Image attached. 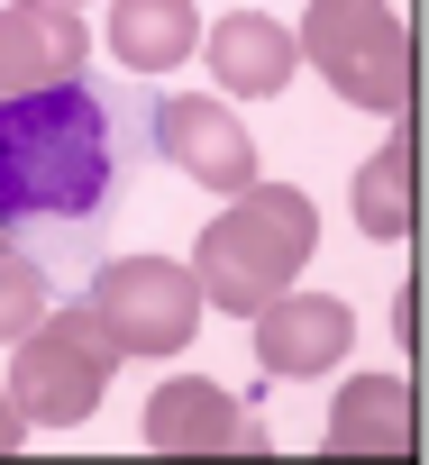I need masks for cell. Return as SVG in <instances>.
Returning <instances> with one entry per match:
<instances>
[{
    "instance_id": "1",
    "label": "cell",
    "mask_w": 429,
    "mask_h": 465,
    "mask_svg": "<svg viewBox=\"0 0 429 465\" xmlns=\"http://www.w3.org/2000/svg\"><path fill=\"white\" fill-rule=\"evenodd\" d=\"M137 110L92 74L0 101V219H92L128 164Z\"/></svg>"
},
{
    "instance_id": "15",
    "label": "cell",
    "mask_w": 429,
    "mask_h": 465,
    "mask_svg": "<svg viewBox=\"0 0 429 465\" xmlns=\"http://www.w3.org/2000/svg\"><path fill=\"white\" fill-rule=\"evenodd\" d=\"M19 438H28V420H19V401H10V383H0V456H10Z\"/></svg>"
},
{
    "instance_id": "16",
    "label": "cell",
    "mask_w": 429,
    "mask_h": 465,
    "mask_svg": "<svg viewBox=\"0 0 429 465\" xmlns=\"http://www.w3.org/2000/svg\"><path fill=\"white\" fill-rule=\"evenodd\" d=\"M0 238H10V219H0Z\"/></svg>"
},
{
    "instance_id": "3",
    "label": "cell",
    "mask_w": 429,
    "mask_h": 465,
    "mask_svg": "<svg viewBox=\"0 0 429 465\" xmlns=\"http://www.w3.org/2000/svg\"><path fill=\"white\" fill-rule=\"evenodd\" d=\"M110 374H119V347L92 320V302H55L28 338H10V401L28 429H83Z\"/></svg>"
},
{
    "instance_id": "12",
    "label": "cell",
    "mask_w": 429,
    "mask_h": 465,
    "mask_svg": "<svg viewBox=\"0 0 429 465\" xmlns=\"http://www.w3.org/2000/svg\"><path fill=\"white\" fill-rule=\"evenodd\" d=\"M110 46L128 74H174L183 55H201V19H192V0H119Z\"/></svg>"
},
{
    "instance_id": "5",
    "label": "cell",
    "mask_w": 429,
    "mask_h": 465,
    "mask_svg": "<svg viewBox=\"0 0 429 465\" xmlns=\"http://www.w3.org/2000/svg\"><path fill=\"white\" fill-rule=\"evenodd\" d=\"M201 311L210 302H201L192 265H174V256H119L92 274V320L110 329L119 356H183Z\"/></svg>"
},
{
    "instance_id": "11",
    "label": "cell",
    "mask_w": 429,
    "mask_h": 465,
    "mask_svg": "<svg viewBox=\"0 0 429 465\" xmlns=\"http://www.w3.org/2000/svg\"><path fill=\"white\" fill-rule=\"evenodd\" d=\"M201 55H210V83H229V92H284L293 83V28L284 19H265V10H229L220 28L201 37Z\"/></svg>"
},
{
    "instance_id": "6",
    "label": "cell",
    "mask_w": 429,
    "mask_h": 465,
    "mask_svg": "<svg viewBox=\"0 0 429 465\" xmlns=\"http://www.w3.org/2000/svg\"><path fill=\"white\" fill-rule=\"evenodd\" d=\"M155 146L201 183V192H247L256 183V137H247V119L220 101V92H174V101H155Z\"/></svg>"
},
{
    "instance_id": "17",
    "label": "cell",
    "mask_w": 429,
    "mask_h": 465,
    "mask_svg": "<svg viewBox=\"0 0 429 465\" xmlns=\"http://www.w3.org/2000/svg\"><path fill=\"white\" fill-rule=\"evenodd\" d=\"M65 10H74V0H65Z\"/></svg>"
},
{
    "instance_id": "7",
    "label": "cell",
    "mask_w": 429,
    "mask_h": 465,
    "mask_svg": "<svg viewBox=\"0 0 429 465\" xmlns=\"http://www.w3.org/2000/svg\"><path fill=\"white\" fill-rule=\"evenodd\" d=\"M356 347V311L338 302V292H274L265 311H256V365L274 374V383H311V374H329L338 356Z\"/></svg>"
},
{
    "instance_id": "4",
    "label": "cell",
    "mask_w": 429,
    "mask_h": 465,
    "mask_svg": "<svg viewBox=\"0 0 429 465\" xmlns=\"http://www.w3.org/2000/svg\"><path fill=\"white\" fill-rule=\"evenodd\" d=\"M293 55H311L320 83H338V101L356 110H411V28L384 0H311Z\"/></svg>"
},
{
    "instance_id": "13",
    "label": "cell",
    "mask_w": 429,
    "mask_h": 465,
    "mask_svg": "<svg viewBox=\"0 0 429 465\" xmlns=\"http://www.w3.org/2000/svg\"><path fill=\"white\" fill-rule=\"evenodd\" d=\"M420 146L411 137H393L365 173H356V228L365 238H411L420 228V164H411Z\"/></svg>"
},
{
    "instance_id": "2",
    "label": "cell",
    "mask_w": 429,
    "mask_h": 465,
    "mask_svg": "<svg viewBox=\"0 0 429 465\" xmlns=\"http://www.w3.org/2000/svg\"><path fill=\"white\" fill-rule=\"evenodd\" d=\"M311 247H320V210H311V192L256 173L247 192H229L220 219L201 228L192 283H201V302H220L229 320H256V311L311 265Z\"/></svg>"
},
{
    "instance_id": "9",
    "label": "cell",
    "mask_w": 429,
    "mask_h": 465,
    "mask_svg": "<svg viewBox=\"0 0 429 465\" xmlns=\"http://www.w3.org/2000/svg\"><path fill=\"white\" fill-rule=\"evenodd\" d=\"M146 447H165V456H220V447H256V420H247V401L229 392V383H210V374H174V383H155V401H146Z\"/></svg>"
},
{
    "instance_id": "10",
    "label": "cell",
    "mask_w": 429,
    "mask_h": 465,
    "mask_svg": "<svg viewBox=\"0 0 429 465\" xmlns=\"http://www.w3.org/2000/svg\"><path fill=\"white\" fill-rule=\"evenodd\" d=\"M420 438V401L402 374H347L329 401V447L338 456H411Z\"/></svg>"
},
{
    "instance_id": "14",
    "label": "cell",
    "mask_w": 429,
    "mask_h": 465,
    "mask_svg": "<svg viewBox=\"0 0 429 465\" xmlns=\"http://www.w3.org/2000/svg\"><path fill=\"white\" fill-rule=\"evenodd\" d=\"M46 311H55V274H46L28 247H10V238H0V347H10V338H28Z\"/></svg>"
},
{
    "instance_id": "8",
    "label": "cell",
    "mask_w": 429,
    "mask_h": 465,
    "mask_svg": "<svg viewBox=\"0 0 429 465\" xmlns=\"http://www.w3.org/2000/svg\"><path fill=\"white\" fill-rule=\"evenodd\" d=\"M83 64H92L83 10H65V0H0V101L74 83Z\"/></svg>"
}]
</instances>
